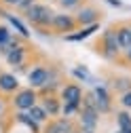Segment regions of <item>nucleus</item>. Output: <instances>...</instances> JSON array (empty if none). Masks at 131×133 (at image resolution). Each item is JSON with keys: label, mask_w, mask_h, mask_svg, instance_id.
Masks as SVG:
<instances>
[{"label": "nucleus", "mask_w": 131, "mask_h": 133, "mask_svg": "<svg viewBox=\"0 0 131 133\" xmlns=\"http://www.w3.org/2000/svg\"><path fill=\"white\" fill-rule=\"evenodd\" d=\"M49 80H51V72H49L44 65H36V68H32L28 72V82H30V87L36 89V91L44 89Z\"/></svg>", "instance_id": "423d86ee"}, {"label": "nucleus", "mask_w": 131, "mask_h": 133, "mask_svg": "<svg viewBox=\"0 0 131 133\" xmlns=\"http://www.w3.org/2000/svg\"><path fill=\"white\" fill-rule=\"evenodd\" d=\"M15 121H17V123H21V125H25L32 133H42V129H40V125L34 121V118H32V116L28 114V112H17V114H15Z\"/></svg>", "instance_id": "dca6fc26"}, {"label": "nucleus", "mask_w": 131, "mask_h": 133, "mask_svg": "<svg viewBox=\"0 0 131 133\" xmlns=\"http://www.w3.org/2000/svg\"><path fill=\"white\" fill-rule=\"evenodd\" d=\"M114 32H116V38H119L121 49H123V51H129V49H131V28H129V23L116 25Z\"/></svg>", "instance_id": "4468645a"}, {"label": "nucleus", "mask_w": 131, "mask_h": 133, "mask_svg": "<svg viewBox=\"0 0 131 133\" xmlns=\"http://www.w3.org/2000/svg\"><path fill=\"white\" fill-rule=\"evenodd\" d=\"M125 59L131 63V49H129V51H125Z\"/></svg>", "instance_id": "cd10ccee"}, {"label": "nucleus", "mask_w": 131, "mask_h": 133, "mask_svg": "<svg viewBox=\"0 0 131 133\" xmlns=\"http://www.w3.org/2000/svg\"><path fill=\"white\" fill-rule=\"evenodd\" d=\"M80 112V106H76V104H63L61 102V116L63 118H72V116H76Z\"/></svg>", "instance_id": "6ab92c4d"}, {"label": "nucleus", "mask_w": 131, "mask_h": 133, "mask_svg": "<svg viewBox=\"0 0 131 133\" xmlns=\"http://www.w3.org/2000/svg\"><path fill=\"white\" fill-rule=\"evenodd\" d=\"M114 89H119L121 93L129 91L131 89V80L129 78H116V80H114Z\"/></svg>", "instance_id": "4be33fe9"}, {"label": "nucleus", "mask_w": 131, "mask_h": 133, "mask_svg": "<svg viewBox=\"0 0 131 133\" xmlns=\"http://www.w3.org/2000/svg\"><path fill=\"white\" fill-rule=\"evenodd\" d=\"M119 104H121V108H123V110H129V112H131V89H129V91H125V93H121Z\"/></svg>", "instance_id": "412c9836"}, {"label": "nucleus", "mask_w": 131, "mask_h": 133, "mask_svg": "<svg viewBox=\"0 0 131 133\" xmlns=\"http://www.w3.org/2000/svg\"><path fill=\"white\" fill-rule=\"evenodd\" d=\"M2 15L6 17V21H9V23H11V25H13L15 30L19 32V36H21V38H30L28 25H25V23H23V21H21V19L17 17V15H13V13H2Z\"/></svg>", "instance_id": "2eb2a0df"}, {"label": "nucleus", "mask_w": 131, "mask_h": 133, "mask_svg": "<svg viewBox=\"0 0 131 133\" xmlns=\"http://www.w3.org/2000/svg\"><path fill=\"white\" fill-rule=\"evenodd\" d=\"M114 133H123V131H114Z\"/></svg>", "instance_id": "c85d7f7f"}, {"label": "nucleus", "mask_w": 131, "mask_h": 133, "mask_svg": "<svg viewBox=\"0 0 131 133\" xmlns=\"http://www.w3.org/2000/svg\"><path fill=\"white\" fill-rule=\"evenodd\" d=\"M72 74H74V78H78V80H83V82H93V76L89 74V70L87 68H74L72 70Z\"/></svg>", "instance_id": "aec40b11"}, {"label": "nucleus", "mask_w": 131, "mask_h": 133, "mask_svg": "<svg viewBox=\"0 0 131 133\" xmlns=\"http://www.w3.org/2000/svg\"><path fill=\"white\" fill-rule=\"evenodd\" d=\"M83 89H80V85H66L63 89H61V95H59V99L63 104H76V106H80L83 104Z\"/></svg>", "instance_id": "1a4fd4ad"}, {"label": "nucleus", "mask_w": 131, "mask_h": 133, "mask_svg": "<svg viewBox=\"0 0 131 133\" xmlns=\"http://www.w3.org/2000/svg\"><path fill=\"white\" fill-rule=\"evenodd\" d=\"M42 133H74L72 118H63V116H59V118H53L51 123L44 127Z\"/></svg>", "instance_id": "9d476101"}, {"label": "nucleus", "mask_w": 131, "mask_h": 133, "mask_svg": "<svg viewBox=\"0 0 131 133\" xmlns=\"http://www.w3.org/2000/svg\"><path fill=\"white\" fill-rule=\"evenodd\" d=\"M19 91V80L15 74L11 72H0V93L11 95V93H17Z\"/></svg>", "instance_id": "9b49d317"}, {"label": "nucleus", "mask_w": 131, "mask_h": 133, "mask_svg": "<svg viewBox=\"0 0 131 133\" xmlns=\"http://www.w3.org/2000/svg\"><path fill=\"white\" fill-rule=\"evenodd\" d=\"M6 46H9V53H6V63L9 65H17V68H21L23 65V61H25V55H28V49L23 46V44H19V40L17 38H11L9 42H6Z\"/></svg>", "instance_id": "20e7f679"}, {"label": "nucleus", "mask_w": 131, "mask_h": 133, "mask_svg": "<svg viewBox=\"0 0 131 133\" xmlns=\"http://www.w3.org/2000/svg\"><path fill=\"white\" fill-rule=\"evenodd\" d=\"M28 114L34 118L38 125H42V123H47L49 121V114H47V110L42 108V104H36V106H32L30 110H28Z\"/></svg>", "instance_id": "a211bd4d"}, {"label": "nucleus", "mask_w": 131, "mask_h": 133, "mask_svg": "<svg viewBox=\"0 0 131 133\" xmlns=\"http://www.w3.org/2000/svg\"><path fill=\"white\" fill-rule=\"evenodd\" d=\"M11 38H13V36H11V30H9L6 25H0V46H4Z\"/></svg>", "instance_id": "5701e85b"}, {"label": "nucleus", "mask_w": 131, "mask_h": 133, "mask_svg": "<svg viewBox=\"0 0 131 133\" xmlns=\"http://www.w3.org/2000/svg\"><path fill=\"white\" fill-rule=\"evenodd\" d=\"M100 30V23H93V25H85V28H80L78 32H72V34H68V36H63L68 42H80V40H87L93 32H97Z\"/></svg>", "instance_id": "ddd939ff"}, {"label": "nucleus", "mask_w": 131, "mask_h": 133, "mask_svg": "<svg viewBox=\"0 0 131 133\" xmlns=\"http://www.w3.org/2000/svg\"><path fill=\"white\" fill-rule=\"evenodd\" d=\"M23 15H25L28 23L36 25V28H49V25L53 23V17H55V13L51 11V6L40 4V2H34Z\"/></svg>", "instance_id": "f257e3e1"}, {"label": "nucleus", "mask_w": 131, "mask_h": 133, "mask_svg": "<svg viewBox=\"0 0 131 133\" xmlns=\"http://www.w3.org/2000/svg\"><path fill=\"white\" fill-rule=\"evenodd\" d=\"M93 95H95V104H97V112L100 114H108L112 112V95L106 87H95L93 89Z\"/></svg>", "instance_id": "6e6552de"}, {"label": "nucleus", "mask_w": 131, "mask_h": 133, "mask_svg": "<svg viewBox=\"0 0 131 133\" xmlns=\"http://www.w3.org/2000/svg\"><path fill=\"white\" fill-rule=\"evenodd\" d=\"M74 19L80 28H85V25H93V23H100L102 19V13L97 11L95 6H80L74 15Z\"/></svg>", "instance_id": "0eeeda50"}, {"label": "nucleus", "mask_w": 131, "mask_h": 133, "mask_svg": "<svg viewBox=\"0 0 131 133\" xmlns=\"http://www.w3.org/2000/svg\"><path fill=\"white\" fill-rule=\"evenodd\" d=\"M85 133H93V131H85Z\"/></svg>", "instance_id": "c756f323"}, {"label": "nucleus", "mask_w": 131, "mask_h": 133, "mask_svg": "<svg viewBox=\"0 0 131 133\" xmlns=\"http://www.w3.org/2000/svg\"><path fill=\"white\" fill-rule=\"evenodd\" d=\"M97 51H100L106 59H116V57L123 53V49H121V44H119V38H116L114 28L104 30L100 42H97Z\"/></svg>", "instance_id": "f03ea898"}, {"label": "nucleus", "mask_w": 131, "mask_h": 133, "mask_svg": "<svg viewBox=\"0 0 131 133\" xmlns=\"http://www.w3.org/2000/svg\"><path fill=\"white\" fill-rule=\"evenodd\" d=\"M129 28H131V23H129Z\"/></svg>", "instance_id": "2f4dec72"}, {"label": "nucleus", "mask_w": 131, "mask_h": 133, "mask_svg": "<svg viewBox=\"0 0 131 133\" xmlns=\"http://www.w3.org/2000/svg\"><path fill=\"white\" fill-rule=\"evenodd\" d=\"M0 110H2V104H0Z\"/></svg>", "instance_id": "7c9ffc66"}, {"label": "nucleus", "mask_w": 131, "mask_h": 133, "mask_svg": "<svg viewBox=\"0 0 131 133\" xmlns=\"http://www.w3.org/2000/svg\"><path fill=\"white\" fill-rule=\"evenodd\" d=\"M76 19H74V15H66V13H55V17H53V23L51 28L57 32V34H63V36H68L72 34V32L76 30Z\"/></svg>", "instance_id": "39448f33"}, {"label": "nucleus", "mask_w": 131, "mask_h": 133, "mask_svg": "<svg viewBox=\"0 0 131 133\" xmlns=\"http://www.w3.org/2000/svg\"><path fill=\"white\" fill-rule=\"evenodd\" d=\"M36 99H38V91L36 89H19L13 97V106L17 108V112H28L32 106H36Z\"/></svg>", "instance_id": "7ed1b4c3"}, {"label": "nucleus", "mask_w": 131, "mask_h": 133, "mask_svg": "<svg viewBox=\"0 0 131 133\" xmlns=\"http://www.w3.org/2000/svg\"><path fill=\"white\" fill-rule=\"evenodd\" d=\"M0 2H2V4H6V6H15V4L19 2V0H0Z\"/></svg>", "instance_id": "a878e982"}, {"label": "nucleus", "mask_w": 131, "mask_h": 133, "mask_svg": "<svg viewBox=\"0 0 131 133\" xmlns=\"http://www.w3.org/2000/svg\"><path fill=\"white\" fill-rule=\"evenodd\" d=\"M116 127L123 133H131V112L129 110H119L116 112Z\"/></svg>", "instance_id": "f3484780"}, {"label": "nucleus", "mask_w": 131, "mask_h": 133, "mask_svg": "<svg viewBox=\"0 0 131 133\" xmlns=\"http://www.w3.org/2000/svg\"><path fill=\"white\" fill-rule=\"evenodd\" d=\"M57 2H59L63 9H74V6H80L83 0H57Z\"/></svg>", "instance_id": "393cba45"}, {"label": "nucleus", "mask_w": 131, "mask_h": 133, "mask_svg": "<svg viewBox=\"0 0 131 133\" xmlns=\"http://www.w3.org/2000/svg\"><path fill=\"white\" fill-rule=\"evenodd\" d=\"M42 108L47 110L49 118H55V116L61 114V99L55 97V95H47V97L42 99Z\"/></svg>", "instance_id": "f8f14e48"}, {"label": "nucleus", "mask_w": 131, "mask_h": 133, "mask_svg": "<svg viewBox=\"0 0 131 133\" xmlns=\"http://www.w3.org/2000/svg\"><path fill=\"white\" fill-rule=\"evenodd\" d=\"M34 2H36V0H19V2L15 4V9H17V11H21V13H25V11H28L32 4H34Z\"/></svg>", "instance_id": "b1692460"}, {"label": "nucleus", "mask_w": 131, "mask_h": 133, "mask_svg": "<svg viewBox=\"0 0 131 133\" xmlns=\"http://www.w3.org/2000/svg\"><path fill=\"white\" fill-rule=\"evenodd\" d=\"M106 2H110L112 6H121V0H106Z\"/></svg>", "instance_id": "bb28decb"}]
</instances>
